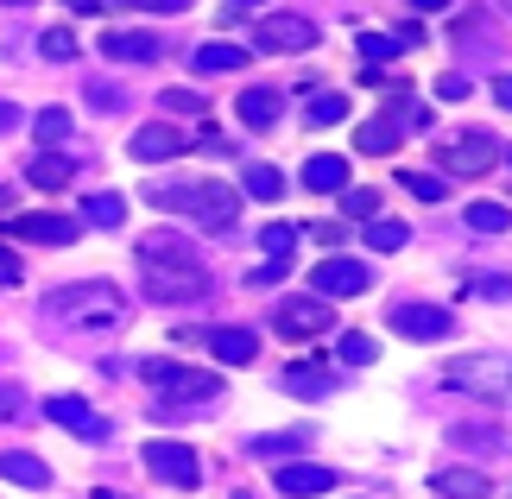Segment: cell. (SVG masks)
I'll use <instances>...</instances> for the list:
<instances>
[{
  "mask_svg": "<svg viewBox=\"0 0 512 499\" xmlns=\"http://www.w3.org/2000/svg\"><path fill=\"white\" fill-rule=\"evenodd\" d=\"M336 354H342V367H367L373 361V335H342V342H336Z\"/></svg>",
  "mask_w": 512,
  "mask_h": 499,
  "instance_id": "8d00e7d4",
  "label": "cell"
},
{
  "mask_svg": "<svg viewBox=\"0 0 512 499\" xmlns=\"http://www.w3.org/2000/svg\"><path fill=\"white\" fill-rule=\"evenodd\" d=\"M241 7H260V0H234V13H241Z\"/></svg>",
  "mask_w": 512,
  "mask_h": 499,
  "instance_id": "f5cc1de1",
  "label": "cell"
},
{
  "mask_svg": "<svg viewBox=\"0 0 512 499\" xmlns=\"http://www.w3.org/2000/svg\"><path fill=\"white\" fill-rule=\"evenodd\" d=\"M140 291L152 304H190L209 291V272L177 234H146L140 241Z\"/></svg>",
  "mask_w": 512,
  "mask_h": 499,
  "instance_id": "6da1fadb",
  "label": "cell"
},
{
  "mask_svg": "<svg viewBox=\"0 0 512 499\" xmlns=\"http://www.w3.org/2000/svg\"><path fill=\"white\" fill-rule=\"evenodd\" d=\"M0 481H13V487H51V468L38 462V455L7 449V455H0Z\"/></svg>",
  "mask_w": 512,
  "mask_h": 499,
  "instance_id": "cb8c5ba5",
  "label": "cell"
},
{
  "mask_svg": "<svg viewBox=\"0 0 512 499\" xmlns=\"http://www.w3.org/2000/svg\"><path fill=\"white\" fill-rule=\"evenodd\" d=\"M456 0H411V13H449Z\"/></svg>",
  "mask_w": 512,
  "mask_h": 499,
  "instance_id": "bcb514c9",
  "label": "cell"
},
{
  "mask_svg": "<svg viewBox=\"0 0 512 499\" xmlns=\"http://www.w3.org/2000/svg\"><path fill=\"white\" fill-rule=\"evenodd\" d=\"M272 329L285 342H310V335L336 329V304H323V297H279L272 304Z\"/></svg>",
  "mask_w": 512,
  "mask_h": 499,
  "instance_id": "ba28073f",
  "label": "cell"
},
{
  "mask_svg": "<svg viewBox=\"0 0 512 499\" xmlns=\"http://www.w3.org/2000/svg\"><path fill=\"white\" fill-rule=\"evenodd\" d=\"M310 443L304 430H279V436H253L247 443V455H260V462H279V455H291V462H298V449Z\"/></svg>",
  "mask_w": 512,
  "mask_h": 499,
  "instance_id": "4316f807",
  "label": "cell"
},
{
  "mask_svg": "<svg viewBox=\"0 0 512 499\" xmlns=\"http://www.w3.org/2000/svg\"><path fill=\"white\" fill-rule=\"evenodd\" d=\"M38 51H45V57H51V64H70V57H76V38H70L64 26H51L45 38H38Z\"/></svg>",
  "mask_w": 512,
  "mask_h": 499,
  "instance_id": "74e56055",
  "label": "cell"
},
{
  "mask_svg": "<svg viewBox=\"0 0 512 499\" xmlns=\"http://www.w3.org/2000/svg\"><path fill=\"white\" fill-rule=\"evenodd\" d=\"M89 102H95V108H121V95H114L108 83H95V89H89Z\"/></svg>",
  "mask_w": 512,
  "mask_h": 499,
  "instance_id": "ee69618b",
  "label": "cell"
},
{
  "mask_svg": "<svg viewBox=\"0 0 512 499\" xmlns=\"http://www.w3.org/2000/svg\"><path fill=\"white\" fill-rule=\"evenodd\" d=\"M424 121H430L424 102H386V114H373V121L354 133V152H399V139Z\"/></svg>",
  "mask_w": 512,
  "mask_h": 499,
  "instance_id": "52a82bcc",
  "label": "cell"
},
{
  "mask_svg": "<svg viewBox=\"0 0 512 499\" xmlns=\"http://www.w3.org/2000/svg\"><path fill=\"white\" fill-rule=\"evenodd\" d=\"M241 190L253 196V203H279V196H285V171H272V165H247V171H241Z\"/></svg>",
  "mask_w": 512,
  "mask_h": 499,
  "instance_id": "484cf974",
  "label": "cell"
},
{
  "mask_svg": "<svg viewBox=\"0 0 512 499\" xmlns=\"http://www.w3.org/2000/svg\"><path fill=\"white\" fill-rule=\"evenodd\" d=\"M500 152L506 146H500L494 133L468 127V133H456V139H443V146H437V165H443V177H481V171H494Z\"/></svg>",
  "mask_w": 512,
  "mask_h": 499,
  "instance_id": "8992f818",
  "label": "cell"
},
{
  "mask_svg": "<svg viewBox=\"0 0 512 499\" xmlns=\"http://www.w3.org/2000/svg\"><path fill=\"white\" fill-rule=\"evenodd\" d=\"M310 285H317V297H361V291L373 285V272L361 266V259L336 253V259H323V266L310 272Z\"/></svg>",
  "mask_w": 512,
  "mask_h": 499,
  "instance_id": "4fadbf2b",
  "label": "cell"
},
{
  "mask_svg": "<svg viewBox=\"0 0 512 499\" xmlns=\"http://www.w3.org/2000/svg\"><path fill=\"white\" fill-rule=\"evenodd\" d=\"M253 51H241V45H228V38H209V45H196L190 51V70H203V76H228V70H241Z\"/></svg>",
  "mask_w": 512,
  "mask_h": 499,
  "instance_id": "603a6c76",
  "label": "cell"
},
{
  "mask_svg": "<svg viewBox=\"0 0 512 499\" xmlns=\"http://www.w3.org/2000/svg\"><path fill=\"white\" fill-rule=\"evenodd\" d=\"M298 241H304L298 222H266V228H260V247H266L272 259H291V247H298Z\"/></svg>",
  "mask_w": 512,
  "mask_h": 499,
  "instance_id": "1f68e13d",
  "label": "cell"
},
{
  "mask_svg": "<svg viewBox=\"0 0 512 499\" xmlns=\"http://www.w3.org/2000/svg\"><path fill=\"white\" fill-rule=\"evenodd\" d=\"M253 45L291 57V51H310V45H317V26H310L304 13H266L260 26H253Z\"/></svg>",
  "mask_w": 512,
  "mask_h": 499,
  "instance_id": "30bf717a",
  "label": "cell"
},
{
  "mask_svg": "<svg viewBox=\"0 0 512 499\" xmlns=\"http://www.w3.org/2000/svg\"><path fill=\"white\" fill-rule=\"evenodd\" d=\"M127 152H133V165H171L177 152H190V139L177 133L171 121H146L140 133L127 139Z\"/></svg>",
  "mask_w": 512,
  "mask_h": 499,
  "instance_id": "7c38bea8",
  "label": "cell"
},
{
  "mask_svg": "<svg viewBox=\"0 0 512 499\" xmlns=\"http://www.w3.org/2000/svg\"><path fill=\"white\" fill-rule=\"evenodd\" d=\"M19 278H26V266H19V253H7V247H0V285H19Z\"/></svg>",
  "mask_w": 512,
  "mask_h": 499,
  "instance_id": "b9f144b4",
  "label": "cell"
},
{
  "mask_svg": "<svg viewBox=\"0 0 512 499\" xmlns=\"http://www.w3.org/2000/svg\"><path fill=\"white\" fill-rule=\"evenodd\" d=\"M468 228H475V234H506L512 209L506 203H468Z\"/></svg>",
  "mask_w": 512,
  "mask_h": 499,
  "instance_id": "d6a6232c",
  "label": "cell"
},
{
  "mask_svg": "<svg viewBox=\"0 0 512 499\" xmlns=\"http://www.w3.org/2000/svg\"><path fill=\"white\" fill-rule=\"evenodd\" d=\"M241 499H247V493H241Z\"/></svg>",
  "mask_w": 512,
  "mask_h": 499,
  "instance_id": "11a10c76",
  "label": "cell"
},
{
  "mask_svg": "<svg viewBox=\"0 0 512 499\" xmlns=\"http://www.w3.org/2000/svg\"><path fill=\"white\" fill-rule=\"evenodd\" d=\"M51 316H57V323H70V329H114L127 316V304H121V291H114L108 278H89V285L51 291Z\"/></svg>",
  "mask_w": 512,
  "mask_h": 499,
  "instance_id": "3957f363",
  "label": "cell"
},
{
  "mask_svg": "<svg viewBox=\"0 0 512 499\" xmlns=\"http://www.w3.org/2000/svg\"><path fill=\"white\" fill-rule=\"evenodd\" d=\"M13 127H19V108H13V102H0V133H13Z\"/></svg>",
  "mask_w": 512,
  "mask_h": 499,
  "instance_id": "c3c4849f",
  "label": "cell"
},
{
  "mask_svg": "<svg viewBox=\"0 0 512 499\" xmlns=\"http://www.w3.org/2000/svg\"><path fill=\"white\" fill-rule=\"evenodd\" d=\"M506 13H512V0H506Z\"/></svg>",
  "mask_w": 512,
  "mask_h": 499,
  "instance_id": "db71d44e",
  "label": "cell"
},
{
  "mask_svg": "<svg viewBox=\"0 0 512 499\" xmlns=\"http://www.w3.org/2000/svg\"><path fill=\"white\" fill-rule=\"evenodd\" d=\"M329 386H336V373H329V367H317V361H310V367H291V373H285V392H298V398H323Z\"/></svg>",
  "mask_w": 512,
  "mask_h": 499,
  "instance_id": "f1b7e54d",
  "label": "cell"
},
{
  "mask_svg": "<svg viewBox=\"0 0 512 499\" xmlns=\"http://www.w3.org/2000/svg\"><path fill=\"white\" fill-rule=\"evenodd\" d=\"M146 203H159L171 215H190V222L209 228V234H228L241 222V190H228V184H165V190H152Z\"/></svg>",
  "mask_w": 512,
  "mask_h": 499,
  "instance_id": "7a4b0ae2",
  "label": "cell"
},
{
  "mask_svg": "<svg viewBox=\"0 0 512 499\" xmlns=\"http://www.w3.org/2000/svg\"><path fill=\"white\" fill-rule=\"evenodd\" d=\"M386 323H392V335H411V342H443L456 329V316L443 304H386Z\"/></svg>",
  "mask_w": 512,
  "mask_h": 499,
  "instance_id": "9c48e42d",
  "label": "cell"
},
{
  "mask_svg": "<svg viewBox=\"0 0 512 499\" xmlns=\"http://www.w3.org/2000/svg\"><path fill=\"white\" fill-rule=\"evenodd\" d=\"M304 121H310V127L348 121V95H342V89H317V95H310V108H304Z\"/></svg>",
  "mask_w": 512,
  "mask_h": 499,
  "instance_id": "83f0119b",
  "label": "cell"
},
{
  "mask_svg": "<svg viewBox=\"0 0 512 499\" xmlns=\"http://www.w3.org/2000/svg\"><path fill=\"white\" fill-rule=\"evenodd\" d=\"M430 487H437L443 499H494V481H487L481 468H437Z\"/></svg>",
  "mask_w": 512,
  "mask_h": 499,
  "instance_id": "7402d4cb",
  "label": "cell"
},
{
  "mask_svg": "<svg viewBox=\"0 0 512 499\" xmlns=\"http://www.w3.org/2000/svg\"><path fill=\"white\" fill-rule=\"evenodd\" d=\"M443 386L481 398V405H506L512 398V354H456L443 367Z\"/></svg>",
  "mask_w": 512,
  "mask_h": 499,
  "instance_id": "277c9868",
  "label": "cell"
},
{
  "mask_svg": "<svg viewBox=\"0 0 512 499\" xmlns=\"http://www.w3.org/2000/svg\"><path fill=\"white\" fill-rule=\"evenodd\" d=\"M367 247L373 253H399V247H411V228L399 222V215H373V222H367Z\"/></svg>",
  "mask_w": 512,
  "mask_h": 499,
  "instance_id": "d4e9b609",
  "label": "cell"
},
{
  "mask_svg": "<svg viewBox=\"0 0 512 499\" xmlns=\"http://www.w3.org/2000/svg\"><path fill=\"white\" fill-rule=\"evenodd\" d=\"M399 190H411L418 203H449V177H430V171H399Z\"/></svg>",
  "mask_w": 512,
  "mask_h": 499,
  "instance_id": "4dcf8cb0",
  "label": "cell"
},
{
  "mask_svg": "<svg viewBox=\"0 0 512 499\" xmlns=\"http://www.w3.org/2000/svg\"><path fill=\"white\" fill-rule=\"evenodd\" d=\"M32 133H38V146H57V139H70V108H38Z\"/></svg>",
  "mask_w": 512,
  "mask_h": 499,
  "instance_id": "836d02e7",
  "label": "cell"
},
{
  "mask_svg": "<svg viewBox=\"0 0 512 499\" xmlns=\"http://www.w3.org/2000/svg\"><path fill=\"white\" fill-rule=\"evenodd\" d=\"M64 7H70V13H95V7H102V0H64Z\"/></svg>",
  "mask_w": 512,
  "mask_h": 499,
  "instance_id": "681fc988",
  "label": "cell"
},
{
  "mask_svg": "<svg viewBox=\"0 0 512 499\" xmlns=\"http://www.w3.org/2000/svg\"><path fill=\"white\" fill-rule=\"evenodd\" d=\"M83 222H95V228H121L127 222V203L114 190H102V196H89L83 203Z\"/></svg>",
  "mask_w": 512,
  "mask_h": 499,
  "instance_id": "f546056e",
  "label": "cell"
},
{
  "mask_svg": "<svg viewBox=\"0 0 512 499\" xmlns=\"http://www.w3.org/2000/svg\"><path fill=\"white\" fill-rule=\"evenodd\" d=\"M342 215H354V222H373V215H380V190H342Z\"/></svg>",
  "mask_w": 512,
  "mask_h": 499,
  "instance_id": "d590c367",
  "label": "cell"
},
{
  "mask_svg": "<svg viewBox=\"0 0 512 499\" xmlns=\"http://www.w3.org/2000/svg\"><path fill=\"white\" fill-rule=\"evenodd\" d=\"M140 379L146 386H159V417H177V411H190V398H222V379L215 373H196L184 361H140Z\"/></svg>",
  "mask_w": 512,
  "mask_h": 499,
  "instance_id": "5b68a950",
  "label": "cell"
},
{
  "mask_svg": "<svg viewBox=\"0 0 512 499\" xmlns=\"http://www.w3.org/2000/svg\"><path fill=\"white\" fill-rule=\"evenodd\" d=\"M437 95H443V102H462V95H468V76H456V70L437 76Z\"/></svg>",
  "mask_w": 512,
  "mask_h": 499,
  "instance_id": "60d3db41",
  "label": "cell"
},
{
  "mask_svg": "<svg viewBox=\"0 0 512 499\" xmlns=\"http://www.w3.org/2000/svg\"><path fill=\"white\" fill-rule=\"evenodd\" d=\"M304 190L342 196V190H348V158H342V152H310V158H304Z\"/></svg>",
  "mask_w": 512,
  "mask_h": 499,
  "instance_id": "ac0fdd59",
  "label": "cell"
},
{
  "mask_svg": "<svg viewBox=\"0 0 512 499\" xmlns=\"http://www.w3.org/2000/svg\"><path fill=\"white\" fill-rule=\"evenodd\" d=\"M19 411H26V392H19V386H0V424L19 417Z\"/></svg>",
  "mask_w": 512,
  "mask_h": 499,
  "instance_id": "ab89813d",
  "label": "cell"
},
{
  "mask_svg": "<svg viewBox=\"0 0 512 499\" xmlns=\"http://www.w3.org/2000/svg\"><path fill=\"white\" fill-rule=\"evenodd\" d=\"M159 102H165V114H203V108H209V102H203L196 89H165Z\"/></svg>",
  "mask_w": 512,
  "mask_h": 499,
  "instance_id": "f35d334b",
  "label": "cell"
},
{
  "mask_svg": "<svg viewBox=\"0 0 512 499\" xmlns=\"http://www.w3.org/2000/svg\"><path fill=\"white\" fill-rule=\"evenodd\" d=\"M481 291L487 297H512V278H481Z\"/></svg>",
  "mask_w": 512,
  "mask_h": 499,
  "instance_id": "f6af8a7d",
  "label": "cell"
},
{
  "mask_svg": "<svg viewBox=\"0 0 512 499\" xmlns=\"http://www.w3.org/2000/svg\"><path fill=\"white\" fill-rule=\"evenodd\" d=\"M45 417H51V424L57 430H70V436H83V443H102V436H108V417L102 411H89L83 405V398H45Z\"/></svg>",
  "mask_w": 512,
  "mask_h": 499,
  "instance_id": "9a60e30c",
  "label": "cell"
},
{
  "mask_svg": "<svg viewBox=\"0 0 512 499\" xmlns=\"http://www.w3.org/2000/svg\"><path fill=\"white\" fill-rule=\"evenodd\" d=\"M133 7H140V13H184L190 0H133Z\"/></svg>",
  "mask_w": 512,
  "mask_h": 499,
  "instance_id": "7bdbcfd3",
  "label": "cell"
},
{
  "mask_svg": "<svg viewBox=\"0 0 512 499\" xmlns=\"http://www.w3.org/2000/svg\"><path fill=\"white\" fill-rule=\"evenodd\" d=\"M399 51H405L399 38H386V32H361V57H367L373 70H380V64H392V57H399Z\"/></svg>",
  "mask_w": 512,
  "mask_h": 499,
  "instance_id": "e575fe53",
  "label": "cell"
},
{
  "mask_svg": "<svg viewBox=\"0 0 512 499\" xmlns=\"http://www.w3.org/2000/svg\"><path fill=\"white\" fill-rule=\"evenodd\" d=\"M196 342H203L222 367H247L253 354H260V335H253V329H203Z\"/></svg>",
  "mask_w": 512,
  "mask_h": 499,
  "instance_id": "e0dca14e",
  "label": "cell"
},
{
  "mask_svg": "<svg viewBox=\"0 0 512 499\" xmlns=\"http://www.w3.org/2000/svg\"><path fill=\"white\" fill-rule=\"evenodd\" d=\"M7 203H13V190H7V184H0V209H7Z\"/></svg>",
  "mask_w": 512,
  "mask_h": 499,
  "instance_id": "f907efd6",
  "label": "cell"
},
{
  "mask_svg": "<svg viewBox=\"0 0 512 499\" xmlns=\"http://www.w3.org/2000/svg\"><path fill=\"white\" fill-rule=\"evenodd\" d=\"M13 234H19V241H38V247H70L76 234H83V222H76V215L38 209V215H13Z\"/></svg>",
  "mask_w": 512,
  "mask_h": 499,
  "instance_id": "2e32d148",
  "label": "cell"
},
{
  "mask_svg": "<svg viewBox=\"0 0 512 499\" xmlns=\"http://www.w3.org/2000/svg\"><path fill=\"white\" fill-rule=\"evenodd\" d=\"M0 7H32V0H0Z\"/></svg>",
  "mask_w": 512,
  "mask_h": 499,
  "instance_id": "816d5d0a",
  "label": "cell"
},
{
  "mask_svg": "<svg viewBox=\"0 0 512 499\" xmlns=\"http://www.w3.org/2000/svg\"><path fill=\"white\" fill-rule=\"evenodd\" d=\"M102 51L114 57V64H159V57H165V45L152 32H108Z\"/></svg>",
  "mask_w": 512,
  "mask_h": 499,
  "instance_id": "44dd1931",
  "label": "cell"
},
{
  "mask_svg": "<svg viewBox=\"0 0 512 499\" xmlns=\"http://www.w3.org/2000/svg\"><path fill=\"white\" fill-rule=\"evenodd\" d=\"M140 455H146V468L159 474V481H171V487H196V481H203V462H196L190 443H146Z\"/></svg>",
  "mask_w": 512,
  "mask_h": 499,
  "instance_id": "8fae6325",
  "label": "cell"
},
{
  "mask_svg": "<svg viewBox=\"0 0 512 499\" xmlns=\"http://www.w3.org/2000/svg\"><path fill=\"white\" fill-rule=\"evenodd\" d=\"M494 102H500V108H512V76H494Z\"/></svg>",
  "mask_w": 512,
  "mask_h": 499,
  "instance_id": "7dc6e473",
  "label": "cell"
},
{
  "mask_svg": "<svg viewBox=\"0 0 512 499\" xmlns=\"http://www.w3.org/2000/svg\"><path fill=\"white\" fill-rule=\"evenodd\" d=\"M70 177H76V158L70 152H32L26 158V184L32 190H70Z\"/></svg>",
  "mask_w": 512,
  "mask_h": 499,
  "instance_id": "ffe728a7",
  "label": "cell"
},
{
  "mask_svg": "<svg viewBox=\"0 0 512 499\" xmlns=\"http://www.w3.org/2000/svg\"><path fill=\"white\" fill-rule=\"evenodd\" d=\"M272 487H279L285 499H323V493H336V468H323V462H279Z\"/></svg>",
  "mask_w": 512,
  "mask_h": 499,
  "instance_id": "5bb4252c",
  "label": "cell"
},
{
  "mask_svg": "<svg viewBox=\"0 0 512 499\" xmlns=\"http://www.w3.org/2000/svg\"><path fill=\"white\" fill-rule=\"evenodd\" d=\"M234 114H241V127L266 133V127H279V114H285V95H279V89H241V102H234Z\"/></svg>",
  "mask_w": 512,
  "mask_h": 499,
  "instance_id": "d6986e66",
  "label": "cell"
}]
</instances>
